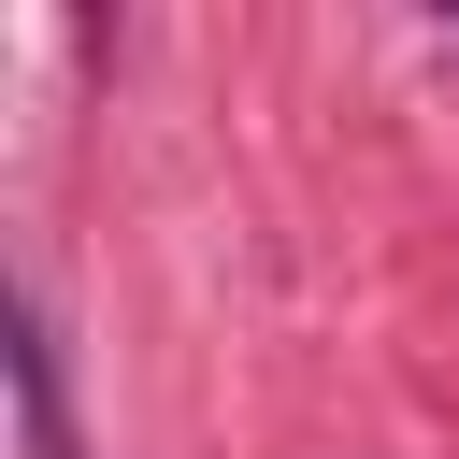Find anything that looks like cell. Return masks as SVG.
<instances>
[{
	"instance_id": "cell-1",
	"label": "cell",
	"mask_w": 459,
	"mask_h": 459,
	"mask_svg": "<svg viewBox=\"0 0 459 459\" xmlns=\"http://www.w3.org/2000/svg\"><path fill=\"white\" fill-rule=\"evenodd\" d=\"M14 402H29V459H72V387H57V330H14Z\"/></svg>"
}]
</instances>
